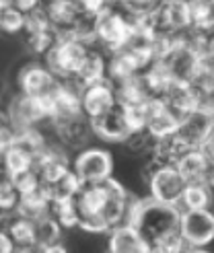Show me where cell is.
<instances>
[{"instance_id": "5", "label": "cell", "mask_w": 214, "mask_h": 253, "mask_svg": "<svg viewBox=\"0 0 214 253\" xmlns=\"http://www.w3.org/2000/svg\"><path fill=\"white\" fill-rule=\"evenodd\" d=\"M93 31H95V42H101L109 52H116V49H122L130 42L132 23L124 10L109 4L95 17Z\"/></svg>"}, {"instance_id": "20", "label": "cell", "mask_w": 214, "mask_h": 253, "mask_svg": "<svg viewBox=\"0 0 214 253\" xmlns=\"http://www.w3.org/2000/svg\"><path fill=\"white\" fill-rule=\"evenodd\" d=\"M212 200H214V189L210 187L208 181H192L185 185L177 206L181 210H202L212 206Z\"/></svg>"}, {"instance_id": "36", "label": "cell", "mask_w": 214, "mask_h": 253, "mask_svg": "<svg viewBox=\"0 0 214 253\" xmlns=\"http://www.w3.org/2000/svg\"><path fill=\"white\" fill-rule=\"evenodd\" d=\"M212 105H214V103H212Z\"/></svg>"}, {"instance_id": "18", "label": "cell", "mask_w": 214, "mask_h": 253, "mask_svg": "<svg viewBox=\"0 0 214 253\" xmlns=\"http://www.w3.org/2000/svg\"><path fill=\"white\" fill-rule=\"evenodd\" d=\"M111 253H150V245L140 237L132 224L122 222L109 231Z\"/></svg>"}, {"instance_id": "31", "label": "cell", "mask_w": 214, "mask_h": 253, "mask_svg": "<svg viewBox=\"0 0 214 253\" xmlns=\"http://www.w3.org/2000/svg\"><path fill=\"white\" fill-rule=\"evenodd\" d=\"M40 4H42V0H12V6L19 8L21 12H25V15L31 12V10H35Z\"/></svg>"}, {"instance_id": "34", "label": "cell", "mask_w": 214, "mask_h": 253, "mask_svg": "<svg viewBox=\"0 0 214 253\" xmlns=\"http://www.w3.org/2000/svg\"><path fill=\"white\" fill-rule=\"evenodd\" d=\"M8 6H12V0H0V10H4Z\"/></svg>"}, {"instance_id": "32", "label": "cell", "mask_w": 214, "mask_h": 253, "mask_svg": "<svg viewBox=\"0 0 214 253\" xmlns=\"http://www.w3.org/2000/svg\"><path fill=\"white\" fill-rule=\"evenodd\" d=\"M10 251H15V243L10 241L6 231H0V253H10Z\"/></svg>"}, {"instance_id": "22", "label": "cell", "mask_w": 214, "mask_h": 253, "mask_svg": "<svg viewBox=\"0 0 214 253\" xmlns=\"http://www.w3.org/2000/svg\"><path fill=\"white\" fill-rule=\"evenodd\" d=\"M2 163H4V171L6 175L12 173H19V171H27L33 169V163H35V153L29 150L27 146H23L21 142H12L4 153H2Z\"/></svg>"}, {"instance_id": "15", "label": "cell", "mask_w": 214, "mask_h": 253, "mask_svg": "<svg viewBox=\"0 0 214 253\" xmlns=\"http://www.w3.org/2000/svg\"><path fill=\"white\" fill-rule=\"evenodd\" d=\"M81 103H83V113L89 120L109 111L111 107L118 105L113 84L107 79H103L99 83H93L89 86H85L83 93H81Z\"/></svg>"}, {"instance_id": "3", "label": "cell", "mask_w": 214, "mask_h": 253, "mask_svg": "<svg viewBox=\"0 0 214 253\" xmlns=\"http://www.w3.org/2000/svg\"><path fill=\"white\" fill-rule=\"evenodd\" d=\"M155 62H159L163 66V70L169 74V79L173 83L190 84L200 68V52L183 33V35L173 37L169 45L165 47V52Z\"/></svg>"}, {"instance_id": "25", "label": "cell", "mask_w": 214, "mask_h": 253, "mask_svg": "<svg viewBox=\"0 0 214 253\" xmlns=\"http://www.w3.org/2000/svg\"><path fill=\"white\" fill-rule=\"evenodd\" d=\"M42 185H43V183H42ZM81 185H83V181L79 179V175L74 173V171H66L58 181L49 183V185H43V187L47 189L49 198H52V202H54V200H68V198H74V196H77V192L81 189Z\"/></svg>"}, {"instance_id": "11", "label": "cell", "mask_w": 214, "mask_h": 253, "mask_svg": "<svg viewBox=\"0 0 214 253\" xmlns=\"http://www.w3.org/2000/svg\"><path fill=\"white\" fill-rule=\"evenodd\" d=\"M179 116L175 113L165 101L161 97H153L148 99L146 103V132L153 140H159V138H165L175 134L179 126Z\"/></svg>"}, {"instance_id": "24", "label": "cell", "mask_w": 214, "mask_h": 253, "mask_svg": "<svg viewBox=\"0 0 214 253\" xmlns=\"http://www.w3.org/2000/svg\"><path fill=\"white\" fill-rule=\"evenodd\" d=\"M35 226V241H37V251H43L47 245H54L60 241L62 235V226L58 224V220L52 216V214H43V216L33 220Z\"/></svg>"}, {"instance_id": "33", "label": "cell", "mask_w": 214, "mask_h": 253, "mask_svg": "<svg viewBox=\"0 0 214 253\" xmlns=\"http://www.w3.org/2000/svg\"><path fill=\"white\" fill-rule=\"evenodd\" d=\"M202 150H204V153H206V157L212 161V165H214V128H212L210 136L206 138V142L202 144Z\"/></svg>"}, {"instance_id": "26", "label": "cell", "mask_w": 214, "mask_h": 253, "mask_svg": "<svg viewBox=\"0 0 214 253\" xmlns=\"http://www.w3.org/2000/svg\"><path fill=\"white\" fill-rule=\"evenodd\" d=\"M49 214L58 220V224L62 226V229L79 226V210H77V204H74V198L54 200L52 206H49Z\"/></svg>"}, {"instance_id": "13", "label": "cell", "mask_w": 214, "mask_h": 253, "mask_svg": "<svg viewBox=\"0 0 214 253\" xmlns=\"http://www.w3.org/2000/svg\"><path fill=\"white\" fill-rule=\"evenodd\" d=\"M8 120L12 124V128L19 132V130L35 128L40 122L49 120V116H47V109L42 99H35V97L21 93L17 99H12V103L8 107Z\"/></svg>"}, {"instance_id": "9", "label": "cell", "mask_w": 214, "mask_h": 253, "mask_svg": "<svg viewBox=\"0 0 214 253\" xmlns=\"http://www.w3.org/2000/svg\"><path fill=\"white\" fill-rule=\"evenodd\" d=\"M179 235L192 251L210 245L214 241V212H210V208L181 210Z\"/></svg>"}, {"instance_id": "29", "label": "cell", "mask_w": 214, "mask_h": 253, "mask_svg": "<svg viewBox=\"0 0 214 253\" xmlns=\"http://www.w3.org/2000/svg\"><path fill=\"white\" fill-rule=\"evenodd\" d=\"M12 185L17 187L19 194H27V192H33V189H37L42 185L40 181V175H37L35 169H27V171H19V173H12L8 175Z\"/></svg>"}, {"instance_id": "1", "label": "cell", "mask_w": 214, "mask_h": 253, "mask_svg": "<svg viewBox=\"0 0 214 253\" xmlns=\"http://www.w3.org/2000/svg\"><path fill=\"white\" fill-rule=\"evenodd\" d=\"M79 210V226L86 233H109L113 226L126 222L132 204L130 194L116 179L83 183L74 196Z\"/></svg>"}, {"instance_id": "14", "label": "cell", "mask_w": 214, "mask_h": 253, "mask_svg": "<svg viewBox=\"0 0 214 253\" xmlns=\"http://www.w3.org/2000/svg\"><path fill=\"white\" fill-rule=\"evenodd\" d=\"M91 128H93V134L105 142H126L132 134L122 105H116L109 111L101 113V116L91 118Z\"/></svg>"}, {"instance_id": "19", "label": "cell", "mask_w": 214, "mask_h": 253, "mask_svg": "<svg viewBox=\"0 0 214 253\" xmlns=\"http://www.w3.org/2000/svg\"><path fill=\"white\" fill-rule=\"evenodd\" d=\"M49 206H52V198H49L47 189L43 185H40L37 189H33V192L21 194L19 204H17V214L29 218V220H35V218L43 216V214H47Z\"/></svg>"}, {"instance_id": "21", "label": "cell", "mask_w": 214, "mask_h": 253, "mask_svg": "<svg viewBox=\"0 0 214 253\" xmlns=\"http://www.w3.org/2000/svg\"><path fill=\"white\" fill-rule=\"evenodd\" d=\"M103 79H107V62L103 60V56L99 54L97 49L91 47L89 56L85 58L83 66H81L79 74L74 77L72 83L79 84L81 88H85V86H89V84H93V83L103 81Z\"/></svg>"}, {"instance_id": "28", "label": "cell", "mask_w": 214, "mask_h": 253, "mask_svg": "<svg viewBox=\"0 0 214 253\" xmlns=\"http://www.w3.org/2000/svg\"><path fill=\"white\" fill-rule=\"evenodd\" d=\"M25 27V12L15 6L0 10V29L4 33H19Z\"/></svg>"}, {"instance_id": "27", "label": "cell", "mask_w": 214, "mask_h": 253, "mask_svg": "<svg viewBox=\"0 0 214 253\" xmlns=\"http://www.w3.org/2000/svg\"><path fill=\"white\" fill-rule=\"evenodd\" d=\"M21 194L17 192V187L12 185L10 177L2 175L0 177V212H12L17 210Z\"/></svg>"}, {"instance_id": "2", "label": "cell", "mask_w": 214, "mask_h": 253, "mask_svg": "<svg viewBox=\"0 0 214 253\" xmlns=\"http://www.w3.org/2000/svg\"><path fill=\"white\" fill-rule=\"evenodd\" d=\"M181 208L167 202H159L153 196L144 200H132L126 222L132 224L153 251L161 241L179 233Z\"/></svg>"}, {"instance_id": "12", "label": "cell", "mask_w": 214, "mask_h": 253, "mask_svg": "<svg viewBox=\"0 0 214 253\" xmlns=\"http://www.w3.org/2000/svg\"><path fill=\"white\" fill-rule=\"evenodd\" d=\"M60 79L49 70L47 66H37L29 64L27 68H23L19 74V86L23 95H29L35 99H43L54 95V91L60 86Z\"/></svg>"}, {"instance_id": "16", "label": "cell", "mask_w": 214, "mask_h": 253, "mask_svg": "<svg viewBox=\"0 0 214 253\" xmlns=\"http://www.w3.org/2000/svg\"><path fill=\"white\" fill-rule=\"evenodd\" d=\"M175 167L179 169V173L183 175V179L187 183L192 181H208L210 173L214 169L212 161L206 157V153L202 148H190L179 157V161L175 163Z\"/></svg>"}, {"instance_id": "8", "label": "cell", "mask_w": 214, "mask_h": 253, "mask_svg": "<svg viewBox=\"0 0 214 253\" xmlns=\"http://www.w3.org/2000/svg\"><path fill=\"white\" fill-rule=\"evenodd\" d=\"M214 128V107L202 105L196 107L179 120V126L175 130V138L185 148H202L206 138Z\"/></svg>"}, {"instance_id": "4", "label": "cell", "mask_w": 214, "mask_h": 253, "mask_svg": "<svg viewBox=\"0 0 214 253\" xmlns=\"http://www.w3.org/2000/svg\"><path fill=\"white\" fill-rule=\"evenodd\" d=\"M89 52L91 43L79 40V37H58V42L45 54L47 68L60 81H74Z\"/></svg>"}, {"instance_id": "23", "label": "cell", "mask_w": 214, "mask_h": 253, "mask_svg": "<svg viewBox=\"0 0 214 253\" xmlns=\"http://www.w3.org/2000/svg\"><path fill=\"white\" fill-rule=\"evenodd\" d=\"M10 241L15 243V249L19 251H33L37 247V241H35V226H33V220L25 218V216H19L8 224L6 229Z\"/></svg>"}, {"instance_id": "35", "label": "cell", "mask_w": 214, "mask_h": 253, "mask_svg": "<svg viewBox=\"0 0 214 253\" xmlns=\"http://www.w3.org/2000/svg\"><path fill=\"white\" fill-rule=\"evenodd\" d=\"M208 183H210V187L214 189V169H212V173H210V179H208Z\"/></svg>"}, {"instance_id": "6", "label": "cell", "mask_w": 214, "mask_h": 253, "mask_svg": "<svg viewBox=\"0 0 214 253\" xmlns=\"http://www.w3.org/2000/svg\"><path fill=\"white\" fill-rule=\"evenodd\" d=\"M148 17L155 33L167 37L183 35L192 27L190 0H159Z\"/></svg>"}, {"instance_id": "17", "label": "cell", "mask_w": 214, "mask_h": 253, "mask_svg": "<svg viewBox=\"0 0 214 253\" xmlns=\"http://www.w3.org/2000/svg\"><path fill=\"white\" fill-rule=\"evenodd\" d=\"M52 124H54L60 140L64 144H68V146H72V148H79V146L86 144L91 134H93L91 120L86 118L85 113L68 118V120H58V122H52Z\"/></svg>"}, {"instance_id": "7", "label": "cell", "mask_w": 214, "mask_h": 253, "mask_svg": "<svg viewBox=\"0 0 214 253\" xmlns=\"http://www.w3.org/2000/svg\"><path fill=\"white\" fill-rule=\"evenodd\" d=\"M187 181L175 165H159V163H150L148 171V189L150 196L159 202H167V204H179L181 194L185 189Z\"/></svg>"}, {"instance_id": "30", "label": "cell", "mask_w": 214, "mask_h": 253, "mask_svg": "<svg viewBox=\"0 0 214 253\" xmlns=\"http://www.w3.org/2000/svg\"><path fill=\"white\" fill-rule=\"evenodd\" d=\"M77 4L81 6V10L85 12V15L97 17L99 12H101L103 8H107L111 2L109 0H77Z\"/></svg>"}, {"instance_id": "10", "label": "cell", "mask_w": 214, "mask_h": 253, "mask_svg": "<svg viewBox=\"0 0 214 253\" xmlns=\"http://www.w3.org/2000/svg\"><path fill=\"white\" fill-rule=\"evenodd\" d=\"M74 173L79 175L83 183H93V181H103L111 177L113 171V159L107 150L101 148H86L74 161Z\"/></svg>"}]
</instances>
